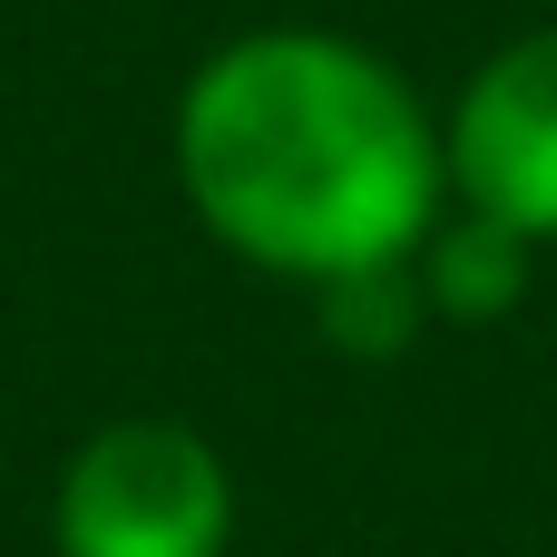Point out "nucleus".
Returning <instances> with one entry per match:
<instances>
[{
    "label": "nucleus",
    "mask_w": 557,
    "mask_h": 557,
    "mask_svg": "<svg viewBox=\"0 0 557 557\" xmlns=\"http://www.w3.org/2000/svg\"><path fill=\"white\" fill-rule=\"evenodd\" d=\"M411 264H421V304H441V313H509L519 284H529V235H509L490 215H460V225H431Z\"/></svg>",
    "instance_id": "obj_4"
},
{
    "label": "nucleus",
    "mask_w": 557,
    "mask_h": 557,
    "mask_svg": "<svg viewBox=\"0 0 557 557\" xmlns=\"http://www.w3.org/2000/svg\"><path fill=\"white\" fill-rule=\"evenodd\" d=\"M49 539H59V557H225L235 480L206 431L137 411L69 450Z\"/></svg>",
    "instance_id": "obj_2"
},
{
    "label": "nucleus",
    "mask_w": 557,
    "mask_h": 557,
    "mask_svg": "<svg viewBox=\"0 0 557 557\" xmlns=\"http://www.w3.org/2000/svg\"><path fill=\"white\" fill-rule=\"evenodd\" d=\"M176 186L215 245L264 274L343 284L411 264L450 166L411 78L343 29H245L176 98Z\"/></svg>",
    "instance_id": "obj_1"
},
{
    "label": "nucleus",
    "mask_w": 557,
    "mask_h": 557,
    "mask_svg": "<svg viewBox=\"0 0 557 557\" xmlns=\"http://www.w3.org/2000/svg\"><path fill=\"white\" fill-rule=\"evenodd\" d=\"M450 196L529 245H557V20L480 59L441 127Z\"/></svg>",
    "instance_id": "obj_3"
}]
</instances>
